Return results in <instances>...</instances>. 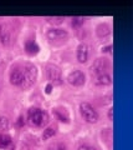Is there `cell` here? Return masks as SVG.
Returning <instances> with one entry per match:
<instances>
[{
  "instance_id": "obj_1",
  "label": "cell",
  "mask_w": 133,
  "mask_h": 150,
  "mask_svg": "<svg viewBox=\"0 0 133 150\" xmlns=\"http://www.w3.org/2000/svg\"><path fill=\"white\" fill-rule=\"evenodd\" d=\"M27 121L31 126L41 128L49 123V114L46 111L39 109V108H31L27 111Z\"/></svg>"
},
{
  "instance_id": "obj_2",
  "label": "cell",
  "mask_w": 133,
  "mask_h": 150,
  "mask_svg": "<svg viewBox=\"0 0 133 150\" xmlns=\"http://www.w3.org/2000/svg\"><path fill=\"white\" fill-rule=\"evenodd\" d=\"M38 78V69L33 64H25L24 69H22V81L20 84V88L22 90L31 88L36 81Z\"/></svg>"
},
{
  "instance_id": "obj_3",
  "label": "cell",
  "mask_w": 133,
  "mask_h": 150,
  "mask_svg": "<svg viewBox=\"0 0 133 150\" xmlns=\"http://www.w3.org/2000/svg\"><path fill=\"white\" fill-rule=\"evenodd\" d=\"M80 112L87 123L90 124H96L98 121V114L97 111L93 109V106L88 104V103H81L80 104Z\"/></svg>"
},
{
  "instance_id": "obj_4",
  "label": "cell",
  "mask_w": 133,
  "mask_h": 150,
  "mask_svg": "<svg viewBox=\"0 0 133 150\" xmlns=\"http://www.w3.org/2000/svg\"><path fill=\"white\" fill-rule=\"evenodd\" d=\"M46 78H47V80L51 83V85H61L62 84L61 70H60V68L54 64L46 65Z\"/></svg>"
},
{
  "instance_id": "obj_5",
  "label": "cell",
  "mask_w": 133,
  "mask_h": 150,
  "mask_svg": "<svg viewBox=\"0 0 133 150\" xmlns=\"http://www.w3.org/2000/svg\"><path fill=\"white\" fill-rule=\"evenodd\" d=\"M109 69V62L106 58H98L96 59L93 64L90 68V73L92 75H101V74H106V71Z\"/></svg>"
},
{
  "instance_id": "obj_6",
  "label": "cell",
  "mask_w": 133,
  "mask_h": 150,
  "mask_svg": "<svg viewBox=\"0 0 133 150\" xmlns=\"http://www.w3.org/2000/svg\"><path fill=\"white\" fill-rule=\"evenodd\" d=\"M85 74L81 70H73L67 75V83L72 86H82L85 84Z\"/></svg>"
},
{
  "instance_id": "obj_7",
  "label": "cell",
  "mask_w": 133,
  "mask_h": 150,
  "mask_svg": "<svg viewBox=\"0 0 133 150\" xmlns=\"http://www.w3.org/2000/svg\"><path fill=\"white\" fill-rule=\"evenodd\" d=\"M47 38L50 40H61V39H66L68 36V33L63 29H60V28H52L47 31Z\"/></svg>"
},
{
  "instance_id": "obj_8",
  "label": "cell",
  "mask_w": 133,
  "mask_h": 150,
  "mask_svg": "<svg viewBox=\"0 0 133 150\" xmlns=\"http://www.w3.org/2000/svg\"><path fill=\"white\" fill-rule=\"evenodd\" d=\"M88 55H90V50L88 46L86 44H80L77 48V60L81 64H85L88 60Z\"/></svg>"
},
{
  "instance_id": "obj_9",
  "label": "cell",
  "mask_w": 133,
  "mask_h": 150,
  "mask_svg": "<svg viewBox=\"0 0 133 150\" xmlns=\"http://www.w3.org/2000/svg\"><path fill=\"white\" fill-rule=\"evenodd\" d=\"M22 81V70L20 69H14L10 73V83L13 85H19Z\"/></svg>"
},
{
  "instance_id": "obj_10",
  "label": "cell",
  "mask_w": 133,
  "mask_h": 150,
  "mask_svg": "<svg viewBox=\"0 0 133 150\" xmlns=\"http://www.w3.org/2000/svg\"><path fill=\"white\" fill-rule=\"evenodd\" d=\"M10 30L6 25H0V41L3 45H8L10 43Z\"/></svg>"
},
{
  "instance_id": "obj_11",
  "label": "cell",
  "mask_w": 133,
  "mask_h": 150,
  "mask_svg": "<svg viewBox=\"0 0 133 150\" xmlns=\"http://www.w3.org/2000/svg\"><path fill=\"white\" fill-rule=\"evenodd\" d=\"M112 83V79L108 74H101L97 75L95 79V84L96 85H109Z\"/></svg>"
},
{
  "instance_id": "obj_12",
  "label": "cell",
  "mask_w": 133,
  "mask_h": 150,
  "mask_svg": "<svg viewBox=\"0 0 133 150\" xmlns=\"http://www.w3.org/2000/svg\"><path fill=\"white\" fill-rule=\"evenodd\" d=\"M96 34H97L98 38H107L111 34V29H109L107 24H100L96 28Z\"/></svg>"
},
{
  "instance_id": "obj_13",
  "label": "cell",
  "mask_w": 133,
  "mask_h": 150,
  "mask_svg": "<svg viewBox=\"0 0 133 150\" xmlns=\"http://www.w3.org/2000/svg\"><path fill=\"white\" fill-rule=\"evenodd\" d=\"M25 49H26V51L29 54L34 55V54H38L39 46L36 45V43H35L34 40H29V41H26V44H25Z\"/></svg>"
},
{
  "instance_id": "obj_14",
  "label": "cell",
  "mask_w": 133,
  "mask_h": 150,
  "mask_svg": "<svg viewBox=\"0 0 133 150\" xmlns=\"http://www.w3.org/2000/svg\"><path fill=\"white\" fill-rule=\"evenodd\" d=\"M10 144H11V137H10V135H8V134H5V133L0 134V148H1V149H5V148H8Z\"/></svg>"
},
{
  "instance_id": "obj_15",
  "label": "cell",
  "mask_w": 133,
  "mask_h": 150,
  "mask_svg": "<svg viewBox=\"0 0 133 150\" xmlns=\"http://www.w3.org/2000/svg\"><path fill=\"white\" fill-rule=\"evenodd\" d=\"M55 134H56V131H55L54 128H47L46 130H44L42 140H47V139H50V138H52Z\"/></svg>"
},
{
  "instance_id": "obj_16",
  "label": "cell",
  "mask_w": 133,
  "mask_h": 150,
  "mask_svg": "<svg viewBox=\"0 0 133 150\" xmlns=\"http://www.w3.org/2000/svg\"><path fill=\"white\" fill-rule=\"evenodd\" d=\"M85 23V18H82V16H76V18H72V21H71V25L73 28H79L81 26L82 24Z\"/></svg>"
},
{
  "instance_id": "obj_17",
  "label": "cell",
  "mask_w": 133,
  "mask_h": 150,
  "mask_svg": "<svg viewBox=\"0 0 133 150\" xmlns=\"http://www.w3.org/2000/svg\"><path fill=\"white\" fill-rule=\"evenodd\" d=\"M9 128V119L6 116L0 115V130H8Z\"/></svg>"
},
{
  "instance_id": "obj_18",
  "label": "cell",
  "mask_w": 133,
  "mask_h": 150,
  "mask_svg": "<svg viewBox=\"0 0 133 150\" xmlns=\"http://www.w3.org/2000/svg\"><path fill=\"white\" fill-rule=\"evenodd\" d=\"M47 21L49 23H52V24H61L63 21V18L62 16H56V18H47Z\"/></svg>"
},
{
  "instance_id": "obj_19",
  "label": "cell",
  "mask_w": 133,
  "mask_h": 150,
  "mask_svg": "<svg viewBox=\"0 0 133 150\" xmlns=\"http://www.w3.org/2000/svg\"><path fill=\"white\" fill-rule=\"evenodd\" d=\"M47 150H66V146H63L62 144H52L50 145Z\"/></svg>"
},
{
  "instance_id": "obj_20",
  "label": "cell",
  "mask_w": 133,
  "mask_h": 150,
  "mask_svg": "<svg viewBox=\"0 0 133 150\" xmlns=\"http://www.w3.org/2000/svg\"><path fill=\"white\" fill-rule=\"evenodd\" d=\"M77 150H96V148L91 146V145H88V144H82V145H80Z\"/></svg>"
},
{
  "instance_id": "obj_21",
  "label": "cell",
  "mask_w": 133,
  "mask_h": 150,
  "mask_svg": "<svg viewBox=\"0 0 133 150\" xmlns=\"http://www.w3.org/2000/svg\"><path fill=\"white\" fill-rule=\"evenodd\" d=\"M108 119L109 120H113V109H109L108 110Z\"/></svg>"
},
{
  "instance_id": "obj_22",
  "label": "cell",
  "mask_w": 133,
  "mask_h": 150,
  "mask_svg": "<svg viewBox=\"0 0 133 150\" xmlns=\"http://www.w3.org/2000/svg\"><path fill=\"white\" fill-rule=\"evenodd\" d=\"M51 88H52V85H51V84H49V85L46 86V93H47V94H50V93H51Z\"/></svg>"
},
{
  "instance_id": "obj_23",
  "label": "cell",
  "mask_w": 133,
  "mask_h": 150,
  "mask_svg": "<svg viewBox=\"0 0 133 150\" xmlns=\"http://www.w3.org/2000/svg\"><path fill=\"white\" fill-rule=\"evenodd\" d=\"M112 49V46H107V48H104L102 51H109V50H111Z\"/></svg>"
},
{
  "instance_id": "obj_24",
  "label": "cell",
  "mask_w": 133,
  "mask_h": 150,
  "mask_svg": "<svg viewBox=\"0 0 133 150\" xmlns=\"http://www.w3.org/2000/svg\"><path fill=\"white\" fill-rule=\"evenodd\" d=\"M11 150H13V149H11Z\"/></svg>"
}]
</instances>
